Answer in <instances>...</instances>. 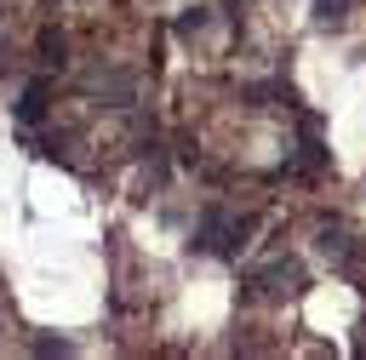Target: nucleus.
Here are the masks:
<instances>
[{
	"label": "nucleus",
	"instance_id": "obj_9",
	"mask_svg": "<svg viewBox=\"0 0 366 360\" xmlns=\"http://www.w3.org/2000/svg\"><path fill=\"white\" fill-rule=\"evenodd\" d=\"M200 29H206V6H194V11L177 17V34H200Z\"/></svg>",
	"mask_w": 366,
	"mask_h": 360
},
{
	"label": "nucleus",
	"instance_id": "obj_1",
	"mask_svg": "<svg viewBox=\"0 0 366 360\" xmlns=\"http://www.w3.org/2000/svg\"><path fill=\"white\" fill-rule=\"evenodd\" d=\"M246 217H234V211H223V206H206L200 211V229H194V251H234L240 240H246Z\"/></svg>",
	"mask_w": 366,
	"mask_h": 360
},
{
	"label": "nucleus",
	"instance_id": "obj_5",
	"mask_svg": "<svg viewBox=\"0 0 366 360\" xmlns=\"http://www.w3.org/2000/svg\"><path fill=\"white\" fill-rule=\"evenodd\" d=\"M46 103H51V86H46V80H29L23 97H17V120H23V126L46 120Z\"/></svg>",
	"mask_w": 366,
	"mask_h": 360
},
{
	"label": "nucleus",
	"instance_id": "obj_6",
	"mask_svg": "<svg viewBox=\"0 0 366 360\" xmlns=\"http://www.w3.org/2000/svg\"><path fill=\"white\" fill-rule=\"evenodd\" d=\"M34 46H40V63H46V69H63V51H69V40H63L57 29H40V40H34Z\"/></svg>",
	"mask_w": 366,
	"mask_h": 360
},
{
	"label": "nucleus",
	"instance_id": "obj_4",
	"mask_svg": "<svg viewBox=\"0 0 366 360\" xmlns=\"http://www.w3.org/2000/svg\"><path fill=\"white\" fill-rule=\"evenodd\" d=\"M80 86H86L92 97H109L114 109H126V103H132V91H137V86H132V74H120V69H86V80H80Z\"/></svg>",
	"mask_w": 366,
	"mask_h": 360
},
{
	"label": "nucleus",
	"instance_id": "obj_2",
	"mask_svg": "<svg viewBox=\"0 0 366 360\" xmlns=\"http://www.w3.org/2000/svg\"><path fill=\"white\" fill-rule=\"evenodd\" d=\"M315 246L343 269V274H360V263H366V246L349 234V229H332V223H320V234H315Z\"/></svg>",
	"mask_w": 366,
	"mask_h": 360
},
{
	"label": "nucleus",
	"instance_id": "obj_10",
	"mask_svg": "<svg viewBox=\"0 0 366 360\" xmlns=\"http://www.w3.org/2000/svg\"><path fill=\"white\" fill-rule=\"evenodd\" d=\"M34 354H69L63 337H34Z\"/></svg>",
	"mask_w": 366,
	"mask_h": 360
},
{
	"label": "nucleus",
	"instance_id": "obj_3",
	"mask_svg": "<svg viewBox=\"0 0 366 360\" xmlns=\"http://www.w3.org/2000/svg\"><path fill=\"white\" fill-rule=\"evenodd\" d=\"M246 286H252V291H280V297H286V291H303V269H297L292 257H274V263L252 269Z\"/></svg>",
	"mask_w": 366,
	"mask_h": 360
},
{
	"label": "nucleus",
	"instance_id": "obj_8",
	"mask_svg": "<svg viewBox=\"0 0 366 360\" xmlns=\"http://www.w3.org/2000/svg\"><path fill=\"white\" fill-rule=\"evenodd\" d=\"M349 17V0H315V23H326V29H337Z\"/></svg>",
	"mask_w": 366,
	"mask_h": 360
},
{
	"label": "nucleus",
	"instance_id": "obj_7",
	"mask_svg": "<svg viewBox=\"0 0 366 360\" xmlns=\"http://www.w3.org/2000/svg\"><path fill=\"white\" fill-rule=\"evenodd\" d=\"M292 166H297V171H326V149H320V143L309 137V143L297 149V160H292Z\"/></svg>",
	"mask_w": 366,
	"mask_h": 360
}]
</instances>
